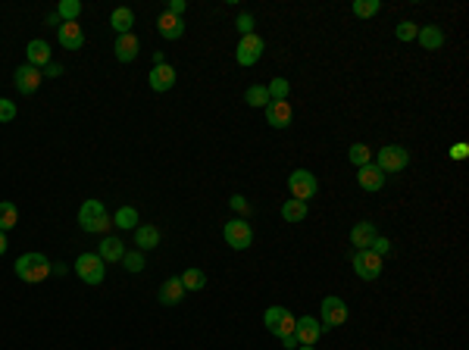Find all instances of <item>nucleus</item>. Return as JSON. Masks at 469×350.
<instances>
[{
	"mask_svg": "<svg viewBox=\"0 0 469 350\" xmlns=\"http://www.w3.org/2000/svg\"><path fill=\"white\" fill-rule=\"evenodd\" d=\"M13 269H16V275L25 285H38V281H44L47 275H50V260H47L44 253L31 251V253H22Z\"/></svg>",
	"mask_w": 469,
	"mask_h": 350,
	"instance_id": "f257e3e1",
	"label": "nucleus"
},
{
	"mask_svg": "<svg viewBox=\"0 0 469 350\" xmlns=\"http://www.w3.org/2000/svg\"><path fill=\"white\" fill-rule=\"evenodd\" d=\"M78 225L91 234H100V232H106V228H113V219L106 216V206L100 204V200H85V204L78 206Z\"/></svg>",
	"mask_w": 469,
	"mask_h": 350,
	"instance_id": "f03ea898",
	"label": "nucleus"
},
{
	"mask_svg": "<svg viewBox=\"0 0 469 350\" xmlns=\"http://www.w3.org/2000/svg\"><path fill=\"white\" fill-rule=\"evenodd\" d=\"M375 166H379L385 175H394V172H404L407 166H410V150L400 144H385L379 153H375L372 160Z\"/></svg>",
	"mask_w": 469,
	"mask_h": 350,
	"instance_id": "7ed1b4c3",
	"label": "nucleus"
},
{
	"mask_svg": "<svg viewBox=\"0 0 469 350\" xmlns=\"http://www.w3.org/2000/svg\"><path fill=\"white\" fill-rule=\"evenodd\" d=\"M347 316H351V309L341 298H335V294H328L323 300V307H319V326H323V332H332V328L344 326Z\"/></svg>",
	"mask_w": 469,
	"mask_h": 350,
	"instance_id": "20e7f679",
	"label": "nucleus"
},
{
	"mask_svg": "<svg viewBox=\"0 0 469 350\" xmlns=\"http://www.w3.org/2000/svg\"><path fill=\"white\" fill-rule=\"evenodd\" d=\"M294 313L288 307H270L263 313V326L270 335H276V338H285V335H294Z\"/></svg>",
	"mask_w": 469,
	"mask_h": 350,
	"instance_id": "39448f33",
	"label": "nucleus"
},
{
	"mask_svg": "<svg viewBox=\"0 0 469 350\" xmlns=\"http://www.w3.org/2000/svg\"><path fill=\"white\" fill-rule=\"evenodd\" d=\"M288 191H291V197L294 200H310V197H316V191H319V181H316V175H313L310 169H294L291 175H288Z\"/></svg>",
	"mask_w": 469,
	"mask_h": 350,
	"instance_id": "423d86ee",
	"label": "nucleus"
},
{
	"mask_svg": "<svg viewBox=\"0 0 469 350\" xmlns=\"http://www.w3.org/2000/svg\"><path fill=\"white\" fill-rule=\"evenodd\" d=\"M76 275L85 281V285H100L106 279V262L97 257V253H82L76 260Z\"/></svg>",
	"mask_w": 469,
	"mask_h": 350,
	"instance_id": "0eeeda50",
	"label": "nucleus"
},
{
	"mask_svg": "<svg viewBox=\"0 0 469 350\" xmlns=\"http://www.w3.org/2000/svg\"><path fill=\"white\" fill-rule=\"evenodd\" d=\"M223 234H225V244H229L232 251H247V247H251V241H253V228H251V222H244V219L225 222Z\"/></svg>",
	"mask_w": 469,
	"mask_h": 350,
	"instance_id": "6e6552de",
	"label": "nucleus"
},
{
	"mask_svg": "<svg viewBox=\"0 0 469 350\" xmlns=\"http://www.w3.org/2000/svg\"><path fill=\"white\" fill-rule=\"evenodd\" d=\"M263 50H266V41L253 31V35H244L238 41V47H234V59H238V66H253V63H260Z\"/></svg>",
	"mask_w": 469,
	"mask_h": 350,
	"instance_id": "1a4fd4ad",
	"label": "nucleus"
},
{
	"mask_svg": "<svg viewBox=\"0 0 469 350\" xmlns=\"http://www.w3.org/2000/svg\"><path fill=\"white\" fill-rule=\"evenodd\" d=\"M351 266L363 281H375L382 275V257H375L372 251H357L351 257Z\"/></svg>",
	"mask_w": 469,
	"mask_h": 350,
	"instance_id": "9d476101",
	"label": "nucleus"
},
{
	"mask_svg": "<svg viewBox=\"0 0 469 350\" xmlns=\"http://www.w3.org/2000/svg\"><path fill=\"white\" fill-rule=\"evenodd\" d=\"M41 78H44V72L41 69H35V66H29V63H22L16 69V76H13V82H16V91L19 94H35L38 88H41Z\"/></svg>",
	"mask_w": 469,
	"mask_h": 350,
	"instance_id": "9b49d317",
	"label": "nucleus"
},
{
	"mask_svg": "<svg viewBox=\"0 0 469 350\" xmlns=\"http://www.w3.org/2000/svg\"><path fill=\"white\" fill-rule=\"evenodd\" d=\"M294 338H298V344L316 347V341L323 338V326H319L316 316H300V319L294 322Z\"/></svg>",
	"mask_w": 469,
	"mask_h": 350,
	"instance_id": "f8f14e48",
	"label": "nucleus"
},
{
	"mask_svg": "<svg viewBox=\"0 0 469 350\" xmlns=\"http://www.w3.org/2000/svg\"><path fill=\"white\" fill-rule=\"evenodd\" d=\"M263 110H266V122H270L272 129H288L294 119V110L288 100H270Z\"/></svg>",
	"mask_w": 469,
	"mask_h": 350,
	"instance_id": "ddd939ff",
	"label": "nucleus"
},
{
	"mask_svg": "<svg viewBox=\"0 0 469 350\" xmlns=\"http://www.w3.org/2000/svg\"><path fill=\"white\" fill-rule=\"evenodd\" d=\"M385 178H388V175L382 172L375 163H366V166H360V169H357V185L363 188V191H370V194L382 191V188H385Z\"/></svg>",
	"mask_w": 469,
	"mask_h": 350,
	"instance_id": "4468645a",
	"label": "nucleus"
},
{
	"mask_svg": "<svg viewBox=\"0 0 469 350\" xmlns=\"http://www.w3.org/2000/svg\"><path fill=\"white\" fill-rule=\"evenodd\" d=\"M57 41L59 47H66V50H82L85 47V31L78 22H63L57 29Z\"/></svg>",
	"mask_w": 469,
	"mask_h": 350,
	"instance_id": "2eb2a0df",
	"label": "nucleus"
},
{
	"mask_svg": "<svg viewBox=\"0 0 469 350\" xmlns=\"http://www.w3.org/2000/svg\"><path fill=\"white\" fill-rule=\"evenodd\" d=\"M147 82H150V91H157V94L169 91V88H176V66H169V63L153 66L150 76H147Z\"/></svg>",
	"mask_w": 469,
	"mask_h": 350,
	"instance_id": "dca6fc26",
	"label": "nucleus"
},
{
	"mask_svg": "<svg viewBox=\"0 0 469 350\" xmlns=\"http://www.w3.org/2000/svg\"><path fill=\"white\" fill-rule=\"evenodd\" d=\"M375 238H379V228H375V222H370V219L357 222V225L351 228V244L357 247V251H370Z\"/></svg>",
	"mask_w": 469,
	"mask_h": 350,
	"instance_id": "f3484780",
	"label": "nucleus"
},
{
	"mask_svg": "<svg viewBox=\"0 0 469 350\" xmlns=\"http://www.w3.org/2000/svg\"><path fill=\"white\" fill-rule=\"evenodd\" d=\"M157 31H160V38H166V41H178V38L185 35V22L178 16H172V13H160Z\"/></svg>",
	"mask_w": 469,
	"mask_h": 350,
	"instance_id": "a211bd4d",
	"label": "nucleus"
},
{
	"mask_svg": "<svg viewBox=\"0 0 469 350\" xmlns=\"http://www.w3.org/2000/svg\"><path fill=\"white\" fill-rule=\"evenodd\" d=\"M113 50H116V59H119V63H132V59H138L141 41L135 38V31H129V35H119V38H116Z\"/></svg>",
	"mask_w": 469,
	"mask_h": 350,
	"instance_id": "6ab92c4d",
	"label": "nucleus"
},
{
	"mask_svg": "<svg viewBox=\"0 0 469 350\" xmlns=\"http://www.w3.org/2000/svg\"><path fill=\"white\" fill-rule=\"evenodd\" d=\"M25 63L35 66V69H44V66L50 63V44L41 41V38L29 41V47H25Z\"/></svg>",
	"mask_w": 469,
	"mask_h": 350,
	"instance_id": "aec40b11",
	"label": "nucleus"
},
{
	"mask_svg": "<svg viewBox=\"0 0 469 350\" xmlns=\"http://www.w3.org/2000/svg\"><path fill=\"white\" fill-rule=\"evenodd\" d=\"M97 257L104 262H122L125 257V244L116 238V234H106V238H100V247H97Z\"/></svg>",
	"mask_w": 469,
	"mask_h": 350,
	"instance_id": "412c9836",
	"label": "nucleus"
},
{
	"mask_svg": "<svg viewBox=\"0 0 469 350\" xmlns=\"http://www.w3.org/2000/svg\"><path fill=\"white\" fill-rule=\"evenodd\" d=\"M182 298H185V288H182V281H178V279H166L163 285H160V291H157V300L163 307L182 304Z\"/></svg>",
	"mask_w": 469,
	"mask_h": 350,
	"instance_id": "4be33fe9",
	"label": "nucleus"
},
{
	"mask_svg": "<svg viewBox=\"0 0 469 350\" xmlns=\"http://www.w3.org/2000/svg\"><path fill=\"white\" fill-rule=\"evenodd\" d=\"M135 244H138L141 253H144V251H153V247L160 244V228H157V225H138V228H135Z\"/></svg>",
	"mask_w": 469,
	"mask_h": 350,
	"instance_id": "5701e85b",
	"label": "nucleus"
},
{
	"mask_svg": "<svg viewBox=\"0 0 469 350\" xmlns=\"http://www.w3.org/2000/svg\"><path fill=\"white\" fill-rule=\"evenodd\" d=\"M416 41L426 47V50H438V47L444 44V31H441L438 25H422L416 31Z\"/></svg>",
	"mask_w": 469,
	"mask_h": 350,
	"instance_id": "b1692460",
	"label": "nucleus"
},
{
	"mask_svg": "<svg viewBox=\"0 0 469 350\" xmlns=\"http://www.w3.org/2000/svg\"><path fill=\"white\" fill-rule=\"evenodd\" d=\"M110 25L116 29V35H129L132 25H135V13H132L129 6H116L110 16Z\"/></svg>",
	"mask_w": 469,
	"mask_h": 350,
	"instance_id": "393cba45",
	"label": "nucleus"
},
{
	"mask_svg": "<svg viewBox=\"0 0 469 350\" xmlns=\"http://www.w3.org/2000/svg\"><path fill=\"white\" fill-rule=\"evenodd\" d=\"M307 213H310V206L304 204V200H285V206H281V219L285 222H294V225H298V222H304L307 219Z\"/></svg>",
	"mask_w": 469,
	"mask_h": 350,
	"instance_id": "a878e982",
	"label": "nucleus"
},
{
	"mask_svg": "<svg viewBox=\"0 0 469 350\" xmlns=\"http://www.w3.org/2000/svg\"><path fill=\"white\" fill-rule=\"evenodd\" d=\"M19 222V206L13 204V200H0V232H10V228H16Z\"/></svg>",
	"mask_w": 469,
	"mask_h": 350,
	"instance_id": "bb28decb",
	"label": "nucleus"
},
{
	"mask_svg": "<svg viewBox=\"0 0 469 350\" xmlns=\"http://www.w3.org/2000/svg\"><path fill=\"white\" fill-rule=\"evenodd\" d=\"M57 16L63 19V22H78V16H82V0H59Z\"/></svg>",
	"mask_w": 469,
	"mask_h": 350,
	"instance_id": "cd10ccee",
	"label": "nucleus"
},
{
	"mask_svg": "<svg viewBox=\"0 0 469 350\" xmlns=\"http://www.w3.org/2000/svg\"><path fill=\"white\" fill-rule=\"evenodd\" d=\"M113 225L116 228H138V210L135 206H119L116 210V216H113Z\"/></svg>",
	"mask_w": 469,
	"mask_h": 350,
	"instance_id": "c85d7f7f",
	"label": "nucleus"
},
{
	"mask_svg": "<svg viewBox=\"0 0 469 350\" xmlns=\"http://www.w3.org/2000/svg\"><path fill=\"white\" fill-rule=\"evenodd\" d=\"M178 281H182L185 291H200V288L206 285V275L200 272V269H185V272L178 275Z\"/></svg>",
	"mask_w": 469,
	"mask_h": 350,
	"instance_id": "c756f323",
	"label": "nucleus"
},
{
	"mask_svg": "<svg viewBox=\"0 0 469 350\" xmlns=\"http://www.w3.org/2000/svg\"><path fill=\"white\" fill-rule=\"evenodd\" d=\"M351 10H354V16H357V19H372L375 13L382 10V4H379V0H354Z\"/></svg>",
	"mask_w": 469,
	"mask_h": 350,
	"instance_id": "7c9ffc66",
	"label": "nucleus"
},
{
	"mask_svg": "<svg viewBox=\"0 0 469 350\" xmlns=\"http://www.w3.org/2000/svg\"><path fill=\"white\" fill-rule=\"evenodd\" d=\"M347 160H351L354 166H366V163H372V150L366 144H351V150H347Z\"/></svg>",
	"mask_w": 469,
	"mask_h": 350,
	"instance_id": "2f4dec72",
	"label": "nucleus"
},
{
	"mask_svg": "<svg viewBox=\"0 0 469 350\" xmlns=\"http://www.w3.org/2000/svg\"><path fill=\"white\" fill-rule=\"evenodd\" d=\"M266 91H270V100H288V94H291V85H288V78L276 76L270 85H266Z\"/></svg>",
	"mask_w": 469,
	"mask_h": 350,
	"instance_id": "473e14b6",
	"label": "nucleus"
},
{
	"mask_svg": "<svg viewBox=\"0 0 469 350\" xmlns=\"http://www.w3.org/2000/svg\"><path fill=\"white\" fill-rule=\"evenodd\" d=\"M244 100L251 106H266V104H270V91H266V85H251V88H247V94H244Z\"/></svg>",
	"mask_w": 469,
	"mask_h": 350,
	"instance_id": "72a5a7b5",
	"label": "nucleus"
},
{
	"mask_svg": "<svg viewBox=\"0 0 469 350\" xmlns=\"http://www.w3.org/2000/svg\"><path fill=\"white\" fill-rule=\"evenodd\" d=\"M416 31H419V25L410 22V19H404V22L394 29V35H398V41H416Z\"/></svg>",
	"mask_w": 469,
	"mask_h": 350,
	"instance_id": "f704fd0d",
	"label": "nucleus"
},
{
	"mask_svg": "<svg viewBox=\"0 0 469 350\" xmlns=\"http://www.w3.org/2000/svg\"><path fill=\"white\" fill-rule=\"evenodd\" d=\"M122 266L129 269V272H141V269H144V253H141V251H125Z\"/></svg>",
	"mask_w": 469,
	"mask_h": 350,
	"instance_id": "c9c22d12",
	"label": "nucleus"
},
{
	"mask_svg": "<svg viewBox=\"0 0 469 350\" xmlns=\"http://www.w3.org/2000/svg\"><path fill=\"white\" fill-rule=\"evenodd\" d=\"M16 116H19L16 104H13V100H6V97H0V122H13Z\"/></svg>",
	"mask_w": 469,
	"mask_h": 350,
	"instance_id": "e433bc0d",
	"label": "nucleus"
},
{
	"mask_svg": "<svg viewBox=\"0 0 469 350\" xmlns=\"http://www.w3.org/2000/svg\"><path fill=\"white\" fill-rule=\"evenodd\" d=\"M370 251L375 253V257H388V253H391V241H388V238H382V234H379V238L372 241V247H370Z\"/></svg>",
	"mask_w": 469,
	"mask_h": 350,
	"instance_id": "4c0bfd02",
	"label": "nucleus"
},
{
	"mask_svg": "<svg viewBox=\"0 0 469 350\" xmlns=\"http://www.w3.org/2000/svg\"><path fill=\"white\" fill-rule=\"evenodd\" d=\"M234 25H238L241 38H244V35H253V16H251V13H241L238 22H234Z\"/></svg>",
	"mask_w": 469,
	"mask_h": 350,
	"instance_id": "58836bf2",
	"label": "nucleus"
},
{
	"mask_svg": "<svg viewBox=\"0 0 469 350\" xmlns=\"http://www.w3.org/2000/svg\"><path fill=\"white\" fill-rule=\"evenodd\" d=\"M229 204H232L234 213H251V204H247V197H241V194H234Z\"/></svg>",
	"mask_w": 469,
	"mask_h": 350,
	"instance_id": "ea45409f",
	"label": "nucleus"
},
{
	"mask_svg": "<svg viewBox=\"0 0 469 350\" xmlns=\"http://www.w3.org/2000/svg\"><path fill=\"white\" fill-rule=\"evenodd\" d=\"M185 0H169V6H166V13H172V16H178L182 19V13H185Z\"/></svg>",
	"mask_w": 469,
	"mask_h": 350,
	"instance_id": "a19ab883",
	"label": "nucleus"
},
{
	"mask_svg": "<svg viewBox=\"0 0 469 350\" xmlns=\"http://www.w3.org/2000/svg\"><path fill=\"white\" fill-rule=\"evenodd\" d=\"M59 72H63V66H59V63H53V59H50V63L44 66V76H50V78H57Z\"/></svg>",
	"mask_w": 469,
	"mask_h": 350,
	"instance_id": "79ce46f5",
	"label": "nucleus"
},
{
	"mask_svg": "<svg viewBox=\"0 0 469 350\" xmlns=\"http://www.w3.org/2000/svg\"><path fill=\"white\" fill-rule=\"evenodd\" d=\"M451 157H454V160H466V157H469V147H466V144H457V147L451 150Z\"/></svg>",
	"mask_w": 469,
	"mask_h": 350,
	"instance_id": "37998d69",
	"label": "nucleus"
},
{
	"mask_svg": "<svg viewBox=\"0 0 469 350\" xmlns=\"http://www.w3.org/2000/svg\"><path fill=\"white\" fill-rule=\"evenodd\" d=\"M281 344L285 347H291V350H298V338H294V335H285V338H279Z\"/></svg>",
	"mask_w": 469,
	"mask_h": 350,
	"instance_id": "c03bdc74",
	"label": "nucleus"
},
{
	"mask_svg": "<svg viewBox=\"0 0 469 350\" xmlns=\"http://www.w3.org/2000/svg\"><path fill=\"white\" fill-rule=\"evenodd\" d=\"M47 25H57V29H59V25H63V19H59L57 13H50V16H47Z\"/></svg>",
	"mask_w": 469,
	"mask_h": 350,
	"instance_id": "a18cd8bd",
	"label": "nucleus"
},
{
	"mask_svg": "<svg viewBox=\"0 0 469 350\" xmlns=\"http://www.w3.org/2000/svg\"><path fill=\"white\" fill-rule=\"evenodd\" d=\"M163 63H166V57L157 50V53H153V66H163Z\"/></svg>",
	"mask_w": 469,
	"mask_h": 350,
	"instance_id": "49530a36",
	"label": "nucleus"
},
{
	"mask_svg": "<svg viewBox=\"0 0 469 350\" xmlns=\"http://www.w3.org/2000/svg\"><path fill=\"white\" fill-rule=\"evenodd\" d=\"M4 253H6V234L0 232V257H4Z\"/></svg>",
	"mask_w": 469,
	"mask_h": 350,
	"instance_id": "de8ad7c7",
	"label": "nucleus"
},
{
	"mask_svg": "<svg viewBox=\"0 0 469 350\" xmlns=\"http://www.w3.org/2000/svg\"><path fill=\"white\" fill-rule=\"evenodd\" d=\"M298 350H316L313 344H298Z\"/></svg>",
	"mask_w": 469,
	"mask_h": 350,
	"instance_id": "09e8293b",
	"label": "nucleus"
}]
</instances>
